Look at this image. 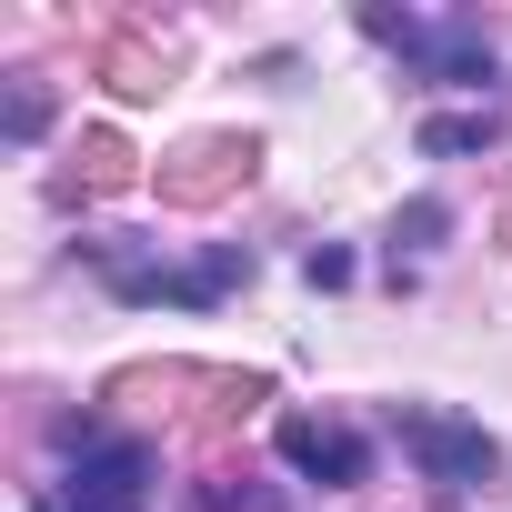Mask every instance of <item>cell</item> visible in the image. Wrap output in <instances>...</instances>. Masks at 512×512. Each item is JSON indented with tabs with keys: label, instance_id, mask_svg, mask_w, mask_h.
<instances>
[{
	"label": "cell",
	"instance_id": "6",
	"mask_svg": "<svg viewBox=\"0 0 512 512\" xmlns=\"http://www.w3.org/2000/svg\"><path fill=\"white\" fill-rule=\"evenodd\" d=\"M282 462L292 472H312V482H332V492H352V482H372V442L352 432V422H322V412H282Z\"/></svg>",
	"mask_w": 512,
	"mask_h": 512
},
{
	"label": "cell",
	"instance_id": "7",
	"mask_svg": "<svg viewBox=\"0 0 512 512\" xmlns=\"http://www.w3.org/2000/svg\"><path fill=\"white\" fill-rule=\"evenodd\" d=\"M131 181H141V151L121 131H81L71 171H61V201H101V191H131Z\"/></svg>",
	"mask_w": 512,
	"mask_h": 512
},
{
	"label": "cell",
	"instance_id": "3",
	"mask_svg": "<svg viewBox=\"0 0 512 512\" xmlns=\"http://www.w3.org/2000/svg\"><path fill=\"white\" fill-rule=\"evenodd\" d=\"M362 31L382 41V51H402L422 81H452V91H482L492 81V31L482 21H412V11H362Z\"/></svg>",
	"mask_w": 512,
	"mask_h": 512
},
{
	"label": "cell",
	"instance_id": "1",
	"mask_svg": "<svg viewBox=\"0 0 512 512\" xmlns=\"http://www.w3.org/2000/svg\"><path fill=\"white\" fill-rule=\"evenodd\" d=\"M81 262L111 282V302H131V312H151V302H181V312H211V302H231L241 282H251V251L241 241H211L201 262H161L151 241H131V231H91L81 241Z\"/></svg>",
	"mask_w": 512,
	"mask_h": 512
},
{
	"label": "cell",
	"instance_id": "9",
	"mask_svg": "<svg viewBox=\"0 0 512 512\" xmlns=\"http://www.w3.org/2000/svg\"><path fill=\"white\" fill-rule=\"evenodd\" d=\"M181 512H282V492L251 472H201V492H181Z\"/></svg>",
	"mask_w": 512,
	"mask_h": 512
},
{
	"label": "cell",
	"instance_id": "12",
	"mask_svg": "<svg viewBox=\"0 0 512 512\" xmlns=\"http://www.w3.org/2000/svg\"><path fill=\"white\" fill-rule=\"evenodd\" d=\"M442 231H452V211H442V201H412V211L392 221V262H402V251H432Z\"/></svg>",
	"mask_w": 512,
	"mask_h": 512
},
{
	"label": "cell",
	"instance_id": "2",
	"mask_svg": "<svg viewBox=\"0 0 512 512\" xmlns=\"http://www.w3.org/2000/svg\"><path fill=\"white\" fill-rule=\"evenodd\" d=\"M151 472L161 452L141 432H111L101 412L61 422V482L31 492V512H151Z\"/></svg>",
	"mask_w": 512,
	"mask_h": 512
},
{
	"label": "cell",
	"instance_id": "13",
	"mask_svg": "<svg viewBox=\"0 0 512 512\" xmlns=\"http://www.w3.org/2000/svg\"><path fill=\"white\" fill-rule=\"evenodd\" d=\"M302 272H312V292H342V282H352V251L312 241V251H302Z\"/></svg>",
	"mask_w": 512,
	"mask_h": 512
},
{
	"label": "cell",
	"instance_id": "5",
	"mask_svg": "<svg viewBox=\"0 0 512 512\" xmlns=\"http://www.w3.org/2000/svg\"><path fill=\"white\" fill-rule=\"evenodd\" d=\"M392 432H402V452L422 462V482H442V492H492L502 482V442L482 432V422H452V412H392Z\"/></svg>",
	"mask_w": 512,
	"mask_h": 512
},
{
	"label": "cell",
	"instance_id": "8",
	"mask_svg": "<svg viewBox=\"0 0 512 512\" xmlns=\"http://www.w3.org/2000/svg\"><path fill=\"white\" fill-rule=\"evenodd\" d=\"M101 81H111L121 101H161V91H171V51L141 41V31H121V41H101Z\"/></svg>",
	"mask_w": 512,
	"mask_h": 512
},
{
	"label": "cell",
	"instance_id": "14",
	"mask_svg": "<svg viewBox=\"0 0 512 512\" xmlns=\"http://www.w3.org/2000/svg\"><path fill=\"white\" fill-rule=\"evenodd\" d=\"M502 231H512V211H502Z\"/></svg>",
	"mask_w": 512,
	"mask_h": 512
},
{
	"label": "cell",
	"instance_id": "11",
	"mask_svg": "<svg viewBox=\"0 0 512 512\" xmlns=\"http://www.w3.org/2000/svg\"><path fill=\"white\" fill-rule=\"evenodd\" d=\"M0 131H11V141H41V131H51V81H11V111H0Z\"/></svg>",
	"mask_w": 512,
	"mask_h": 512
},
{
	"label": "cell",
	"instance_id": "10",
	"mask_svg": "<svg viewBox=\"0 0 512 512\" xmlns=\"http://www.w3.org/2000/svg\"><path fill=\"white\" fill-rule=\"evenodd\" d=\"M492 141H502V111H442V121H422L432 161H462V151H492Z\"/></svg>",
	"mask_w": 512,
	"mask_h": 512
},
{
	"label": "cell",
	"instance_id": "4",
	"mask_svg": "<svg viewBox=\"0 0 512 512\" xmlns=\"http://www.w3.org/2000/svg\"><path fill=\"white\" fill-rule=\"evenodd\" d=\"M251 171H262L251 131H201L171 161H151V191H161V211H221L231 191H251Z\"/></svg>",
	"mask_w": 512,
	"mask_h": 512
}]
</instances>
